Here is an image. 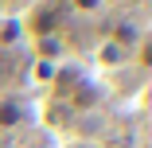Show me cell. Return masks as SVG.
I'll use <instances>...</instances> for the list:
<instances>
[{"mask_svg":"<svg viewBox=\"0 0 152 148\" xmlns=\"http://www.w3.org/2000/svg\"><path fill=\"white\" fill-rule=\"evenodd\" d=\"M4 4H16V0H4Z\"/></svg>","mask_w":152,"mask_h":148,"instance_id":"cell-4","label":"cell"},{"mask_svg":"<svg viewBox=\"0 0 152 148\" xmlns=\"http://www.w3.org/2000/svg\"><path fill=\"white\" fill-rule=\"evenodd\" d=\"M102 4H105V0H70V8L82 12V16H86V12H102Z\"/></svg>","mask_w":152,"mask_h":148,"instance_id":"cell-3","label":"cell"},{"mask_svg":"<svg viewBox=\"0 0 152 148\" xmlns=\"http://www.w3.org/2000/svg\"><path fill=\"white\" fill-rule=\"evenodd\" d=\"M23 121H27V105H23L16 94H0V133L20 129Z\"/></svg>","mask_w":152,"mask_h":148,"instance_id":"cell-1","label":"cell"},{"mask_svg":"<svg viewBox=\"0 0 152 148\" xmlns=\"http://www.w3.org/2000/svg\"><path fill=\"white\" fill-rule=\"evenodd\" d=\"M66 98H70V105H74V109H90V105H98V101H102L105 94H102V86H98V82L82 78V82L74 86V90H70Z\"/></svg>","mask_w":152,"mask_h":148,"instance_id":"cell-2","label":"cell"}]
</instances>
